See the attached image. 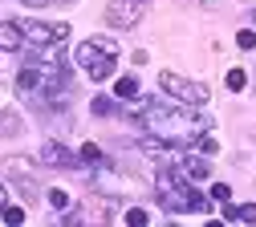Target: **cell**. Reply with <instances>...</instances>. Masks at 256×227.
Listing matches in <instances>:
<instances>
[{
    "label": "cell",
    "instance_id": "4",
    "mask_svg": "<svg viewBox=\"0 0 256 227\" xmlns=\"http://www.w3.org/2000/svg\"><path fill=\"white\" fill-rule=\"evenodd\" d=\"M158 85H163V93L167 97H175V102H183V106H208V85H200V81H187V77H179V73H158Z\"/></svg>",
    "mask_w": 256,
    "mask_h": 227
},
{
    "label": "cell",
    "instance_id": "16",
    "mask_svg": "<svg viewBox=\"0 0 256 227\" xmlns=\"http://www.w3.org/2000/svg\"><path fill=\"white\" fill-rule=\"evenodd\" d=\"M45 199H49V207H57V211H70V195L61 191V187H53V191L45 195Z\"/></svg>",
    "mask_w": 256,
    "mask_h": 227
},
{
    "label": "cell",
    "instance_id": "10",
    "mask_svg": "<svg viewBox=\"0 0 256 227\" xmlns=\"http://www.w3.org/2000/svg\"><path fill=\"white\" fill-rule=\"evenodd\" d=\"M24 45V32H20V24H12V20H4V24H0V49H20Z\"/></svg>",
    "mask_w": 256,
    "mask_h": 227
},
{
    "label": "cell",
    "instance_id": "22",
    "mask_svg": "<svg viewBox=\"0 0 256 227\" xmlns=\"http://www.w3.org/2000/svg\"><path fill=\"white\" fill-rule=\"evenodd\" d=\"M212 199H216V203H228V199H232V187H228V183H216V187H212Z\"/></svg>",
    "mask_w": 256,
    "mask_h": 227
},
{
    "label": "cell",
    "instance_id": "23",
    "mask_svg": "<svg viewBox=\"0 0 256 227\" xmlns=\"http://www.w3.org/2000/svg\"><path fill=\"white\" fill-rule=\"evenodd\" d=\"M20 4H28V8H45V4H61V0H20Z\"/></svg>",
    "mask_w": 256,
    "mask_h": 227
},
{
    "label": "cell",
    "instance_id": "7",
    "mask_svg": "<svg viewBox=\"0 0 256 227\" xmlns=\"http://www.w3.org/2000/svg\"><path fill=\"white\" fill-rule=\"evenodd\" d=\"M37 162H45V167H57V171H78V167H82V154H78V150H66L61 142H41Z\"/></svg>",
    "mask_w": 256,
    "mask_h": 227
},
{
    "label": "cell",
    "instance_id": "6",
    "mask_svg": "<svg viewBox=\"0 0 256 227\" xmlns=\"http://www.w3.org/2000/svg\"><path fill=\"white\" fill-rule=\"evenodd\" d=\"M142 4L146 0H110L106 4V24L110 28H134L138 16H142Z\"/></svg>",
    "mask_w": 256,
    "mask_h": 227
},
{
    "label": "cell",
    "instance_id": "24",
    "mask_svg": "<svg viewBox=\"0 0 256 227\" xmlns=\"http://www.w3.org/2000/svg\"><path fill=\"white\" fill-rule=\"evenodd\" d=\"M8 203V191H4V183H0V207H4Z\"/></svg>",
    "mask_w": 256,
    "mask_h": 227
},
{
    "label": "cell",
    "instance_id": "12",
    "mask_svg": "<svg viewBox=\"0 0 256 227\" xmlns=\"http://www.w3.org/2000/svg\"><path fill=\"white\" fill-rule=\"evenodd\" d=\"M20 134V114L16 110H0V138H12Z\"/></svg>",
    "mask_w": 256,
    "mask_h": 227
},
{
    "label": "cell",
    "instance_id": "25",
    "mask_svg": "<svg viewBox=\"0 0 256 227\" xmlns=\"http://www.w3.org/2000/svg\"><path fill=\"white\" fill-rule=\"evenodd\" d=\"M252 24H256V8H252Z\"/></svg>",
    "mask_w": 256,
    "mask_h": 227
},
{
    "label": "cell",
    "instance_id": "17",
    "mask_svg": "<svg viewBox=\"0 0 256 227\" xmlns=\"http://www.w3.org/2000/svg\"><path fill=\"white\" fill-rule=\"evenodd\" d=\"M122 219H126V223H130V227H146V223H150V215H146L142 207H130V211H126V215H122Z\"/></svg>",
    "mask_w": 256,
    "mask_h": 227
},
{
    "label": "cell",
    "instance_id": "15",
    "mask_svg": "<svg viewBox=\"0 0 256 227\" xmlns=\"http://www.w3.org/2000/svg\"><path fill=\"white\" fill-rule=\"evenodd\" d=\"M0 223L20 227V223H24V211H20V207H12V203H4V207H0Z\"/></svg>",
    "mask_w": 256,
    "mask_h": 227
},
{
    "label": "cell",
    "instance_id": "19",
    "mask_svg": "<svg viewBox=\"0 0 256 227\" xmlns=\"http://www.w3.org/2000/svg\"><path fill=\"white\" fill-rule=\"evenodd\" d=\"M196 150H200V154H208V158H212V154H216V150H220V142H216V138H212V134H200V138H196Z\"/></svg>",
    "mask_w": 256,
    "mask_h": 227
},
{
    "label": "cell",
    "instance_id": "8",
    "mask_svg": "<svg viewBox=\"0 0 256 227\" xmlns=\"http://www.w3.org/2000/svg\"><path fill=\"white\" fill-rule=\"evenodd\" d=\"M8 175H12V179H20L16 187H20L24 195H28V199H37V195H41V191L33 187V183H37V179H33V167H28L24 158H8Z\"/></svg>",
    "mask_w": 256,
    "mask_h": 227
},
{
    "label": "cell",
    "instance_id": "13",
    "mask_svg": "<svg viewBox=\"0 0 256 227\" xmlns=\"http://www.w3.org/2000/svg\"><path fill=\"white\" fill-rule=\"evenodd\" d=\"M78 154H82V162H90V167H106V162H110L106 150H102V146H94V142H82Z\"/></svg>",
    "mask_w": 256,
    "mask_h": 227
},
{
    "label": "cell",
    "instance_id": "21",
    "mask_svg": "<svg viewBox=\"0 0 256 227\" xmlns=\"http://www.w3.org/2000/svg\"><path fill=\"white\" fill-rule=\"evenodd\" d=\"M236 45L240 49H256V28H240L236 32Z\"/></svg>",
    "mask_w": 256,
    "mask_h": 227
},
{
    "label": "cell",
    "instance_id": "11",
    "mask_svg": "<svg viewBox=\"0 0 256 227\" xmlns=\"http://www.w3.org/2000/svg\"><path fill=\"white\" fill-rule=\"evenodd\" d=\"M224 219H228V223H256V203H244V207H224Z\"/></svg>",
    "mask_w": 256,
    "mask_h": 227
},
{
    "label": "cell",
    "instance_id": "5",
    "mask_svg": "<svg viewBox=\"0 0 256 227\" xmlns=\"http://www.w3.org/2000/svg\"><path fill=\"white\" fill-rule=\"evenodd\" d=\"M20 32H24V41L28 45H57V41H66L70 37V24L66 20H20Z\"/></svg>",
    "mask_w": 256,
    "mask_h": 227
},
{
    "label": "cell",
    "instance_id": "20",
    "mask_svg": "<svg viewBox=\"0 0 256 227\" xmlns=\"http://www.w3.org/2000/svg\"><path fill=\"white\" fill-rule=\"evenodd\" d=\"M90 110L98 114V118H106V114H114V102H110V97H94V102H90Z\"/></svg>",
    "mask_w": 256,
    "mask_h": 227
},
{
    "label": "cell",
    "instance_id": "18",
    "mask_svg": "<svg viewBox=\"0 0 256 227\" xmlns=\"http://www.w3.org/2000/svg\"><path fill=\"white\" fill-rule=\"evenodd\" d=\"M244 85H248V73H244V69H228V89H232V93H240Z\"/></svg>",
    "mask_w": 256,
    "mask_h": 227
},
{
    "label": "cell",
    "instance_id": "3",
    "mask_svg": "<svg viewBox=\"0 0 256 227\" xmlns=\"http://www.w3.org/2000/svg\"><path fill=\"white\" fill-rule=\"evenodd\" d=\"M74 65L78 69H86L90 81H106L114 77V65H118V45L110 37H90L74 49Z\"/></svg>",
    "mask_w": 256,
    "mask_h": 227
},
{
    "label": "cell",
    "instance_id": "1",
    "mask_svg": "<svg viewBox=\"0 0 256 227\" xmlns=\"http://www.w3.org/2000/svg\"><path fill=\"white\" fill-rule=\"evenodd\" d=\"M134 118L146 126V134L163 138V142H171V146H191L204 130H212L208 118H191V114H183V110L175 114V110H163L158 102H138Z\"/></svg>",
    "mask_w": 256,
    "mask_h": 227
},
{
    "label": "cell",
    "instance_id": "2",
    "mask_svg": "<svg viewBox=\"0 0 256 227\" xmlns=\"http://www.w3.org/2000/svg\"><path fill=\"white\" fill-rule=\"evenodd\" d=\"M154 191H158V199H163V207L167 211H175V215H191V211H208V199L187 183V175H183V167H163L158 171V183H154Z\"/></svg>",
    "mask_w": 256,
    "mask_h": 227
},
{
    "label": "cell",
    "instance_id": "14",
    "mask_svg": "<svg viewBox=\"0 0 256 227\" xmlns=\"http://www.w3.org/2000/svg\"><path fill=\"white\" fill-rule=\"evenodd\" d=\"M114 93L126 97V102H134V97H138V77H118L114 81Z\"/></svg>",
    "mask_w": 256,
    "mask_h": 227
},
{
    "label": "cell",
    "instance_id": "9",
    "mask_svg": "<svg viewBox=\"0 0 256 227\" xmlns=\"http://www.w3.org/2000/svg\"><path fill=\"white\" fill-rule=\"evenodd\" d=\"M179 167H183L187 179H196V183H204V179L212 175V162H208V154H200V150H196V154H183Z\"/></svg>",
    "mask_w": 256,
    "mask_h": 227
}]
</instances>
